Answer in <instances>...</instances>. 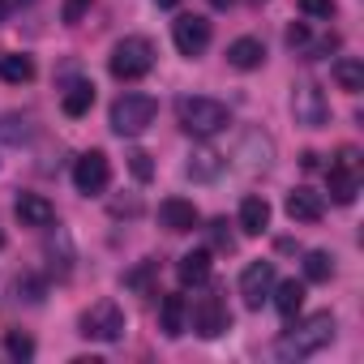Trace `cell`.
Listing matches in <instances>:
<instances>
[{"label": "cell", "mask_w": 364, "mask_h": 364, "mask_svg": "<svg viewBox=\"0 0 364 364\" xmlns=\"http://www.w3.org/2000/svg\"><path fill=\"white\" fill-rule=\"evenodd\" d=\"M330 338H334V317L330 313H313V317H304L296 330H287L274 343V355L279 360H309L321 347H330Z\"/></svg>", "instance_id": "cell-1"}, {"label": "cell", "mask_w": 364, "mask_h": 364, "mask_svg": "<svg viewBox=\"0 0 364 364\" xmlns=\"http://www.w3.org/2000/svg\"><path fill=\"white\" fill-rule=\"evenodd\" d=\"M176 116H180V129L193 133V137H215L232 124V112L228 103L219 99H206V95H189V99H180L176 103Z\"/></svg>", "instance_id": "cell-2"}, {"label": "cell", "mask_w": 364, "mask_h": 364, "mask_svg": "<svg viewBox=\"0 0 364 364\" xmlns=\"http://www.w3.org/2000/svg\"><path fill=\"white\" fill-rule=\"evenodd\" d=\"M107 69H112V77H120V82H137V77H146V73L154 69V43H150L146 35H129V39H120V43L112 48Z\"/></svg>", "instance_id": "cell-3"}, {"label": "cell", "mask_w": 364, "mask_h": 364, "mask_svg": "<svg viewBox=\"0 0 364 364\" xmlns=\"http://www.w3.org/2000/svg\"><path fill=\"white\" fill-rule=\"evenodd\" d=\"M154 116H159V103L150 95H120L112 103V133L137 137V133H146L154 124Z\"/></svg>", "instance_id": "cell-4"}, {"label": "cell", "mask_w": 364, "mask_h": 364, "mask_svg": "<svg viewBox=\"0 0 364 364\" xmlns=\"http://www.w3.org/2000/svg\"><path fill=\"white\" fill-rule=\"evenodd\" d=\"M124 309L116 304V300H99V304H90L86 313H82V334L86 338H99V343H116V338H124Z\"/></svg>", "instance_id": "cell-5"}, {"label": "cell", "mask_w": 364, "mask_h": 364, "mask_svg": "<svg viewBox=\"0 0 364 364\" xmlns=\"http://www.w3.org/2000/svg\"><path fill=\"white\" fill-rule=\"evenodd\" d=\"M326 185H330V198H334V202H343V206L355 202V193H360V163H355V150H351V146H343L338 159L330 163Z\"/></svg>", "instance_id": "cell-6"}, {"label": "cell", "mask_w": 364, "mask_h": 364, "mask_svg": "<svg viewBox=\"0 0 364 364\" xmlns=\"http://www.w3.org/2000/svg\"><path fill=\"white\" fill-rule=\"evenodd\" d=\"M291 112H296V124H304V129H321L326 120H330V99H326V90L317 86V82H300L296 86V95H291Z\"/></svg>", "instance_id": "cell-7"}, {"label": "cell", "mask_w": 364, "mask_h": 364, "mask_svg": "<svg viewBox=\"0 0 364 364\" xmlns=\"http://www.w3.org/2000/svg\"><path fill=\"white\" fill-rule=\"evenodd\" d=\"M171 39H176V52L180 56H202L210 48V22L198 18V14H180L171 22Z\"/></svg>", "instance_id": "cell-8"}, {"label": "cell", "mask_w": 364, "mask_h": 364, "mask_svg": "<svg viewBox=\"0 0 364 364\" xmlns=\"http://www.w3.org/2000/svg\"><path fill=\"white\" fill-rule=\"evenodd\" d=\"M107 180H112V163H107L103 150H90V154H82L73 163V185H77V193L95 198V193L107 189Z\"/></svg>", "instance_id": "cell-9"}, {"label": "cell", "mask_w": 364, "mask_h": 364, "mask_svg": "<svg viewBox=\"0 0 364 364\" xmlns=\"http://www.w3.org/2000/svg\"><path fill=\"white\" fill-rule=\"evenodd\" d=\"M189 321H193V330H198L202 338H219V334L232 326V313H228L223 296L215 291V296H202V300L189 309Z\"/></svg>", "instance_id": "cell-10"}, {"label": "cell", "mask_w": 364, "mask_h": 364, "mask_svg": "<svg viewBox=\"0 0 364 364\" xmlns=\"http://www.w3.org/2000/svg\"><path fill=\"white\" fill-rule=\"evenodd\" d=\"M274 291V262H249L240 274V296L249 309H262Z\"/></svg>", "instance_id": "cell-11"}, {"label": "cell", "mask_w": 364, "mask_h": 364, "mask_svg": "<svg viewBox=\"0 0 364 364\" xmlns=\"http://www.w3.org/2000/svg\"><path fill=\"white\" fill-rule=\"evenodd\" d=\"M159 219H163L167 232H193V228L202 223L198 206L185 202V198H167V202H159Z\"/></svg>", "instance_id": "cell-12"}, {"label": "cell", "mask_w": 364, "mask_h": 364, "mask_svg": "<svg viewBox=\"0 0 364 364\" xmlns=\"http://www.w3.org/2000/svg\"><path fill=\"white\" fill-rule=\"evenodd\" d=\"M14 210H18L22 228H52V223H56V206H52L43 193H22Z\"/></svg>", "instance_id": "cell-13"}, {"label": "cell", "mask_w": 364, "mask_h": 364, "mask_svg": "<svg viewBox=\"0 0 364 364\" xmlns=\"http://www.w3.org/2000/svg\"><path fill=\"white\" fill-rule=\"evenodd\" d=\"M159 326H163L167 338H180V334L189 330V300H185V296H163V304H159Z\"/></svg>", "instance_id": "cell-14"}, {"label": "cell", "mask_w": 364, "mask_h": 364, "mask_svg": "<svg viewBox=\"0 0 364 364\" xmlns=\"http://www.w3.org/2000/svg\"><path fill=\"white\" fill-rule=\"evenodd\" d=\"M287 215H291L296 223H317V219L326 215V202H321V193H313V189H291V193H287Z\"/></svg>", "instance_id": "cell-15"}, {"label": "cell", "mask_w": 364, "mask_h": 364, "mask_svg": "<svg viewBox=\"0 0 364 364\" xmlns=\"http://www.w3.org/2000/svg\"><path fill=\"white\" fill-rule=\"evenodd\" d=\"M176 274H180V283H185V287L206 283V279H210V249H193V253H185V257H180V266H176Z\"/></svg>", "instance_id": "cell-16"}, {"label": "cell", "mask_w": 364, "mask_h": 364, "mask_svg": "<svg viewBox=\"0 0 364 364\" xmlns=\"http://www.w3.org/2000/svg\"><path fill=\"white\" fill-rule=\"evenodd\" d=\"M266 60V48H262V39H253V35H245V39H236L232 48H228V65L232 69H257Z\"/></svg>", "instance_id": "cell-17"}, {"label": "cell", "mask_w": 364, "mask_h": 364, "mask_svg": "<svg viewBox=\"0 0 364 364\" xmlns=\"http://www.w3.org/2000/svg\"><path fill=\"white\" fill-rule=\"evenodd\" d=\"M240 228H245L249 236H262V232L270 228V202L257 198V193H249V198L240 202Z\"/></svg>", "instance_id": "cell-18"}, {"label": "cell", "mask_w": 364, "mask_h": 364, "mask_svg": "<svg viewBox=\"0 0 364 364\" xmlns=\"http://www.w3.org/2000/svg\"><path fill=\"white\" fill-rule=\"evenodd\" d=\"M0 77H5L9 86H22V82L35 77V60L22 56V52H5V56H0Z\"/></svg>", "instance_id": "cell-19"}, {"label": "cell", "mask_w": 364, "mask_h": 364, "mask_svg": "<svg viewBox=\"0 0 364 364\" xmlns=\"http://www.w3.org/2000/svg\"><path fill=\"white\" fill-rule=\"evenodd\" d=\"M334 82H338L347 95H360V90H364V65H360L355 56L334 60Z\"/></svg>", "instance_id": "cell-20"}, {"label": "cell", "mask_w": 364, "mask_h": 364, "mask_svg": "<svg viewBox=\"0 0 364 364\" xmlns=\"http://www.w3.org/2000/svg\"><path fill=\"white\" fill-rule=\"evenodd\" d=\"M60 107H65V116H86V112L95 107V86H90V82H73V86L65 90Z\"/></svg>", "instance_id": "cell-21"}, {"label": "cell", "mask_w": 364, "mask_h": 364, "mask_svg": "<svg viewBox=\"0 0 364 364\" xmlns=\"http://www.w3.org/2000/svg\"><path fill=\"white\" fill-rule=\"evenodd\" d=\"M270 296H274V309H279L283 317H296V313H300V304H304V283L287 279V283H279Z\"/></svg>", "instance_id": "cell-22"}, {"label": "cell", "mask_w": 364, "mask_h": 364, "mask_svg": "<svg viewBox=\"0 0 364 364\" xmlns=\"http://www.w3.org/2000/svg\"><path fill=\"white\" fill-rule=\"evenodd\" d=\"M219 171H223V154H215V150H198L189 159V176L193 180H215Z\"/></svg>", "instance_id": "cell-23"}, {"label": "cell", "mask_w": 364, "mask_h": 364, "mask_svg": "<svg viewBox=\"0 0 364 364\" xmlns=\"http://www.w3.org/2000/svg\"><path fill=\"white\" fill-rule=\"evenodd\" d=\"M330 274H334V257L321 253V249H313V253L304 257V279H309V283H326Z\"/></svg>", "instance_id": "cell-24"}, {"label": "cell", "mask_w": 364, "mask_h": 364, "mask_svg": "<svg viewBox=\"0 0 364 364\" xmlns=\"http://www.w3.org/2000/svg\"><path fill=\"white\" fill-rule=\"evenodd\" d=\"M0 137H5V141H14V146H22V141L31 137V129H26V120H18V116H5V120H0Z\"/></svg>", "instance_id": "cell-25"}, {"label": "cell", "mask_w": 364, "mask_h": 364, "mask_svg": "<svg viewBox=\"0 0 364 364\" xmlns=\"http://www.w3.org/2000/svg\"><path fill=\"white\" fill-rule=\"evenodd\" d=\"M5 351H9L14 360H31V355H35V343H31L26 334H18V330H14V334L5 338Z\"/></svg>", "instance_id": "cell-26"}, {"label": "cell", "mask_w": 364, "mask_h": 364, "mask_svg": "<svg viewBox=\"0 0 364 364\" xmlns=\"http://www.w3.org/2000/svg\"><path fill=\"white\" fill-rule=\"evenodd\" d=\"M129 171H133L137 180H150V176H154V163H150V154H146V150H133V154H129Z\"/></svg>", "instance_id": "cell-27"}, {"label": "cell", "mask_w": 364, "mask_h": 364, "mask_svg": "<svg viewBox=\"0 0 364 364\" xmlns=\"http://www.w3.org/2000/svg\"><path fill=\"white\" fill-rule=\"evenodd\" d=\"M210 240H215V249H219V253H232V249H236V240H232V232H228V223H223V219H215V223H210Z\"/></svg>", "instance_id": "cell-28"}, {"label": "cell", "mask_w": 364, "mask_h": 364, "mask_svg": "<svg viewBox=\"0 0 364 364\" xmlns=\"http://www.w3.org/2000/svg\"><path fill=\"white\" fill-rule=\"evenodd\" d=\"M86 9H90V0H65V9H60L65 26H77V22L86 18Z\"/></svg>", "instance_id": "cell-29"}, {"label": "cell", "mask_w": 364, "mask_h": 364, "mask_svg": "<svg viewBox=\"0 0 364 364\" xmlns=\"http://www.w3.org/2000/svg\"><path fill=\"white\" fill-rule=\"evenodd\" d=\"M300 9H304L309 18H321V22H326V18L334 14V0H300Z\"/></svg>", "instance_id": "cell-30"}, {"label": "cell", "mask_w": 364, "mask_h": 364, "mask_svg": "<svg viewBox=\"0 0 364 364\" xmlns=\"http://www.w3.org/2000/svg\"><path fill=\"white\" fill-rule=\"evenodd\" d=\"M287 43L291 48H309V31L304 26H287Z\"/></svg>", "instance_id": "cell-31"}, {"label": "cell", "mask_w": 364, "mask_h": 364, "mask_svg": "<svg viewBox=\"0 0 364 364\" xmlns=\"http://www.w3.org/2000/svg\"><path fill=\"white\" fill-rule=\"evenodd\" d=\"M210 5H215V9H232V0H210Z\"/></svg>", "instance_id": "cell-32"}, {"label": "cell", "mask_w": 364, "mask_h": 364, "mask_svg": "<svg viewBox=\"0 0 364 364\" xmlns=\"http://www.w3.org/2000/svg\"><path fill=\"white\" fill-rule=\"evenodd\" d=\"M159 5H163V9H171V5H180V0H159Z\"/></svg>", "instance_id": "cell-33"}, {"label": "cell", "mask_w": 364, "mask_h": 364, "mask_svg": "<svg viewBox=\"0 0 364 364\" xmlns=\"http://www.w3.org/2000/svg\"><path fill=\"white\" fill-rule=\"evenodd\" d=\"M0 245H5V236H0Z\"/></svg>", "instance_id": "cell-34"}]
</instances>
